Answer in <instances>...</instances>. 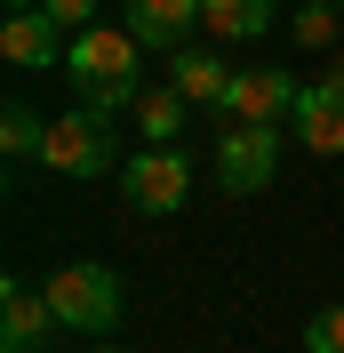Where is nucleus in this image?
Masks as SVG:
<instances>
[{"label": "nucleus", "instance_id": "13", "mask_svg": "<svg viewBox=\"0 0 344 353\" xmlns=\"http://www.w3.org/2000/svg\"><path fill=\"white\" fill-rule=\"evenodd\" d=\"M184 112H193L184 88H176V81H152L144 97H136V137H144V145H176V137H184Z\"/></svg>", "mask_w": 344, "mask_h": 353}, {"label": "nucleus", "instance_id": "20", "mask_svg": "<svg viewBox=\"0 0 344 353\" xmlns=\"http://www.w3.org/2000/svg\"><path fill=\"white\" fill-rule=\"evenodd\" d=\"M8 8H41V0H8Z\"/></svg>", "mask_w": 344, "mask_h": 353}, {"label": "nucleus", "instance_id": "9", "mask_svg": "<svg viewBox=\"0 0 344 353\" xmlns=\"http://www.w3.org/2000/svg\"><path fill=\"white\" fill-rule=\"evenodd\" d=\"M288 121H297V145H304V153H321V161L344 153V88L328 81V72H321V81H304V97H297Z\"/></svg>", "mask_w": 344, "mask_h": 353}, {"label": "nucleus", "instance_id": "7", "mask_svg": "<svg viewBox=\"0 0 344 353\" xmlns=\"http://www.w3.org/2000/svg\"><path fill=\"white\" fill-rule=\"evenodd\" d=\"M297 97H304V88L288 81L280 65H248V72H233V88H224L216 112H224V121H288Z\"/></svg>", "mask_w": 344, "mask_h": 353}, {"label": "nucleus", "instance_id": "19", "mask_svg": "<svg viewBox=\"0 0 344 353\" xmlns=\"http://www.w3.org/2000/svg\"><path fill=\"white\" fill-rule=\"evenodd\" d=\"M88 353H129V345H88Z\"/></svg>", "mask_w": 344, "mask_h": 353}, {"label": "nucleus", "instance_id": "18", "mask_svg": "<svg viewBox=\"0 0 344 353\" xmlns=\"http://www.w3.org/2000/svg\"><path fill=\"white\" fill-rule=\"evenodd\" d=\"M328 81H336V88H344V48H336V65H328Z\"/></svg>", "mask_w": 344, "mask_h": 353}, {"label": "nucleus", "instance_id": "14", "mask_svg": "<svg viewBox=\"0 0 344 353\" xmlns=\"http://www.w3.org/2000/svg\"><path fill=\"white\" fill-rule=\"evenodd\" d=\"M41 145H48V121L24 105V97H8V105H0V153L8 161H41Z\"/></svg>", "mask_w": 344, "mask_h": 353}, {"label": "nucleus", "instance_id": "5", "mask_svg": "<svg viewBox=\"0 0 344 353\" xmlns=\"http://www.w3.org/2000/svg\"><path fill=\"white\" fill-rule=\"evenodd\" d=\"M48 176H72V185H88V176L112 169V121H96V112H56L48 121V145H41Z\"/></svg>", "mask_w": 344, "mask_h": 353}, {"label": "nucleus", "instance_id": "8", "mask_svg": "<svg viewBox=\"0 0 344 353\" xmlns=\"http://www.w3.org/2000/svg\"><path fill=\"white\" fill-rule=\"evenodd\" d=\"M48 330H65L56 305H48V289H32V281H8V289H0V353H41Z\"/></svg>", "mask_w": 344, "mask_h": 353}, {"label": "nucleus", "instance_id": "16", "mask_svg": "<svg viewBox=\"0 0 344 353\" xmlns=\"http://www.w3.org/2000/svg\"><path fill=\"white\" fill-rule=\"evenodd\" d=\"M304 353H344V305H328V313L304 321Z\"/></svg>", "mask_w": 344, "mask_h": 353}, {"label": "nucleus", "instance_id": "4", "mask_svg": "<svg viewBox=\"0 0 344 353\" xmlns=\"http://www.w3.org/2000/svg\"><path fill=\"white\" fill-rule=\"evenodd\" d=\"M280 176V121H224L216 137V185L224 193H264Z\"/></svg>", "mask_w": 344, "mask_h": 353}, {"label": "nucleus", "instance_id": "10", "mask_svg": "<svg viewBox=\"0 0 344 353\" xmlns=\"http://www.w3.org/2000/svg\"><path fill=\"white\" fill-rule=\"evenodd\" d=\"M120 24H129L144 48H184L193 41V24H200V0H120Z\"/></svg>", "mask_w": 344, "mask_h": 353}, {"label": "nucleus", "instance_id": "3", "mask_svg": "<svg viewBox=\"0 0 344 353\" xmlns=\"http://www.w3.org/2000/svg\"><path fill=\"white\" fill-rule=\"evenodd\" d=\"M120 193H129V209H144V217H176L184 201H193V161H184V145H144V153L120 161Z\"/></svg>", "mask_w": 344, "mask_h": 353}, {"label": "nucleus", "instance_id": "21", "mask_svg": "<svg viewBox=\"0 0 344 353\" xmlns=\"http://www.w3.org/2000/svg\"><path fill=\"white\" fill-rule=\"evenodd\" d=\"M336 8H344V0H336Z\"/></svg>", "mask_w": 344, "mask_h": 353}, {"label": "nucleus", "instance_id": "6", "mask_svg": "<svg viewBox=\"0 0 344 353\" xmlns=\"http://www.w3.org/2000/svg\"><path fill=\"white\" fill-rule=\"evenodd\" d=\"M65 48H72V32L48 8H8L0 17V57L17 72H48V65H65Z\"/></svg>", "mask_w": 344, "mask_h": 353}, {"label": "nucleus", "instance_id": "15", "mask_svg": "<svg viewBox=\"0 0 344 353\" xmlns=\"http://www.w3.org/2000/svg\"><path fill=\"white\" fill-rule=\"evenodd\" d=\"M336 0H304L297 17H288V32H297V48H336Z\"/></svg>", "mask_w": 344, "mask_h": 353}, {"label": "nucleus", "instance_id": "17", "mask_svg": "<svg viewBox=\"0 0 344 353\" xmlns=\"http://www.w3.org/2000/svg\"><path fill=\"white\" fill-rule=\"evenodd\" d=\"M41 8L65 24V32H88V24H96V0H41Z\"/></svg>", "mask_w": 344, "mask_h": 353}, {"label": "nucleus", "instance_id": "11", "mask_svg": "<svg viewBox=\"0 0 344 353\" xmlns=\"http://www.w3.org/2000/svg\"><path fill=\"white\" fill-rule=\"evenodd\" d=\"M280 0H200V32L208 41H264Z\"/></svg>", "mask_w": 344, "mask_h": 353}, {"label": "nucleus", "instance_id": "12", "mask_svg": "<svg viewBox=\"0 0 344 353\" xmlns=\"http://www.w3.org/2000/svg\"><path fill=\"white\" fill-rule=\"evenodd\" d=\"M169 81L184 88V97H193V105H224V88H233V65H224V57H216V48H176L169 57Z\"/></svg>", "mask_w": 344, "mask_h": 353}, {"label": "nucleus", "instance_id": "2", "mask_svg": "<svg viewBox=\"0 0 344 353\" xmlns=\"http://www.w3.org/2000/svg\"><path fill=\"white\" fill-rule=\"evenodd\" d=\"M41 289H48V305H56V321H65L72 337H112V321H120V305H129L105 265H56Z\"/></svg>", "mask_w": 344, "mask_h": 353}, {"label": "nucleus", "instance_id": "1", "mask_svg": "<svg viewBox=\"0 0 344 353\" xmlns=\"http://www.w3.org/2000/svg\"><path fill=\"white\" fill-rule=\"evenodd\" d=\"M136 65H144V41H136L129 24H88V32H72V48H65V72L80 81V97H88L96 121L136 112V97H144Z\"/></svg>", "mask_w": 344, "mask_h": 353}]
</instances>
